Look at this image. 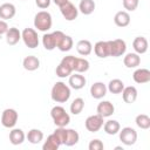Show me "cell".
<instances>
[{
  "label": "cell",
  "mask_w": 150,
  "mask_h": 150,
  "mask_svg": "<svg viewBox=\"0 0 150 150\" xmlns=\"http://www.w3.org/2000/svg\"><path fill=\"white\" fill-rule=\"evenodd\" d=\"M123 88H124V83L120 79H112V80H110L109 83H108V87H107V89L111 94H121L122 90H123Z\"/></svg>",
  "instance_id": "cell-28"
},
{
  "label": "cell",
  "mask_w": 150,
  "mask_h": 150,
  "mask_svg": "<svg viewBox=\"0 0 150 150\" xmlns=\"http://www.w3.org/2000/svg\"><path fill=\"white\" fill-rule=\"evenodd\" d=\"M132 47L135 53H137L138 55L144 54L148 50V40L144 36H137L132 41Z\"/></svg>",
  "instance_id": "cell-17"
},
{
  "label": "cell",
  "mask_w": 150,
  "mask_h": 150,
  "mask_svg": "<svg viewBox=\"0 0 150 150\" xmlns=\"http://www.w3.org/2000/svg\"><path fill=\"white\" fill-rule=\"evenodd\" d=\"M120 134V141L124 144V145H132L136 143L137 141V132L134 128L131 127H125L122 128V130L120 129L118 131Z\"/></svg>",
  "instance_id": "cell-6"
},
{
  "label": "cell",
  "mask_w": 150,
  "mask_h": 150,
  "mask_svg": "<svg viewBox=\"0 0 150 150\" xmlns=\"http://www.w3.org/2000/svg\"><path fill=\"white\" fill-rule=\"evenodd\" d=\"M95 1L94 0H81L79 5V11L84 15H90L95 11Z\"/></svg>",
  "instance_id": "cell-25"
},
{
  "label": "cell",
  "mask_w": 150,
  "mask_h": 150,
  "mask_svg": "<svg viewBox=\"0 0 150 150\" xmlns=\"http://www.w3.org/2000/svg\"><path fill=\"white\" fill-rule=\"evenodd\" d=\"M80 139V135L76 130L74 129H67V134H66V138H64V142L63 144L67 145V146H73L75 144H77Z\"/></svg>",
  "instance_id": "cell-27"
},
{
  "label": "cell",
  "mask_w": 150,
  "mask_h": 150,
  "mask_svg": "<svg viewBox=\"0 0 150 150\" xmlns=\"http://www.w3.org/2000/svg\"><path fill=\"white\" fill-rule=\"evenodd\" d=\"M127 50L125 41L122 39H115L112 41H109V56L118 57L124 55Z\"/></svg>",
  "instance_id": "cell-7"
},
{
  "label": "cell",
  "mask_w": 150,
  "mask_h": 150,
  "mask_svg": "<svg viewBox=\"0 0 150 150\" xmlns=\"http://www.w3.org/2000/svg\"><path fill=\"white\" fill-rule=\"evenodd\" d=\"M138 2L139 0H123V7L127 11L132 12L138 7Z\"/></svg>",
  "instance_id": "cell-36"
},
{
  "label": "cell",
  "mask_w": 150,
  "mask_h": 150,
  "mask_svg": "<svg viewBox=\"0 0 150 150\" xmlns=\"http://www.w3.org/2000/svg\"><path fill=\"white\" fill-rule=\"evenodd\" d=\"M50 2H52V0H35L36 6H38L39 8H41V9L48 8L49 5H50Z\"/></svg>",
  "instance_id": "cell-38"
},
{
  "label": "cell",
  "mask_w": 150,
  "mask_h": 150,
  "mask_svg": "<svg viewBox=\"0 0 150 150\" xmlns=\"http://www.w3.org/2000/svg\"><path fill=\"white\" fill-rule=\"evenodd\" d=\"M68 82H69L70 88H73L75 90H80V89H82L86 86L87 80H86V77L81 73H75L73 75L71 74L69 75V81Z\"/></svg>",
  "instance_id": "cell-11"
},
{
  "label": "cell",
  "mask_w": 150,
  "mask_h": 150,
  "mask_svg": "<svg viewBox=\"0 0 150 150\" xmlns=\"http://www.w3.org/2000/svg\"><path fill=\"white\" fill-rule=\"evenodd\" d=\"M103 129L108 135H116L120 131L121 125L116 120H109L105 123H103Z\"/></svg>",
  "instance_id": "cell-29"
},
{
  "label": "cell",
  "mask_w": 150,
  "mask_h": 150,
  "mask_svg": "<svg viewBox=\"0 0 150 150\" xmlns=\"http://www.w3.org/2000/svg\"><path fill=\"white\" fill-rule=\"evenodd\" d=\"M96 111H97V114L100 116H102L104 118V117H109V116H111L114 114L115 107L110 101H102V102H100L97 104Z\"/></svg>",
  "instance_id": "cell-10"
},
{
  "label": "cell",
  "mask_w": 150,
  "mask_h": 150,
  "mask_svg": "<svg viewBox=\"0 0 150 150\" xmlns=\"http://www.w3.org/2000/svg\"><path fill=\"white\" fill-rule=\"evenodd\" d=\"M83 108H84V101H83V98L77 97L70 104V112L73 115H79V114L82 112Z\"/></svg>",
  "instance_id": "cell-33"
},
{
  "label": "cell",
  "mask_w": 150,
  "mask_h": 150,
  "mask_svg": "<svg viewBox=\"0 0 150 150\" xmlns=\"http://www.w3.org/2000/svg\"><path fill=\"white\" fill-rule=\"evenodd\" d=\"M18 118H19L18 111L15 109L7 108V109H5L2 111V115H1V124L5 128H14V125L18 122Z\"/></svg>",
  "instance_id": "cell-5"
},
{
  "label": "cell",
  "mask_w": 150,
  "mask_h": 150,
  "mask_svg": "<svg viewBox=\"0 0 150 150\" xmlns=\"http://www.w3.org/2000/svg\"><path fill=\"white\" fill-rule=\"evenodd\" d=\"M52 100L56 103H64L69 100L70 97V88L64 83V82H56L50 91Z\"/></svg>",
  "instance_id": "cell-1"
},
{
  "label": "cell",
  "mask_w": 150,
  "mask_h": 150,
  "mask_svg": "<svg viewBox=\"0 0 150 150\" xmlns=\"http://www.w3.org/2000/svg\"><path fill=\"white\" fill-rule=\"evenodd\" d=\"M122 97H123V101L125 103H129V104L134 103L137 98V89L134 86L124 87L122 90Z\"/></svg>",
  "instance_id": "cell-18"
},
{
  "label": "cell",
  "mask_w": 150,
  "mask_h": 150,
  "mask_svg": "<svg viewBox=\"0 0 150 150\" xmlns=\"http://www.w3.org/2000/svg\"><path fill=\"white\" fill-rule=\"evenodd\" d=\"M55 73H56V75L59 76V77H68L71 73H73V68L69 66V64H67V63H64L63 61H61L60 62V64L56 67V69H55Z\"/></svg>",
  "instance_id": "cell-31"
},
{
  "label": "cell",
  "mask_w": 150,
  "mask_h": 150,
  "mask_svg": "<svg viewBox=\"0 0 150 150\" xmlns=\"http://www.w3.org/2000/svg\"><path fill=\"white\" fill-rule=\"evenodd\" d=\"M15 13H16V8L13 4L6 2L0 6V19L1 20H9L14 18Z\"/></svg>",
  "instance_id": "cell-14"
},
{
  "label": "cell",
  "mask_w": 150,
  "mask_h": 150,
  "mask_svg": "<svg viewBox=\"0 0 150 150\" xmlns=\"http://www.w3.org/2000/svg\"><path fill=\"white\" fill-rule=\"evenodd\" d=\"M20 39H21V32L18 28H15V27L8 28V30L6 32V42L9 46L16 45Z\"/></svg>",
  "instance_id": "cell-20"
},
{
  "label": "cell",
  "mask_w": 150,
  "mask_h": 150,
  "mask_svg": "<svg viewBox=\"0 0 150 150\" xmlns=\"http://www.w3.org/2000/svg\"><path fill=\"white\" fill-rule=\"evenodd\" d=\"M8 30V25L5 20H0V35L1 34H6V32Z\"/></svg>",
  "instance_id": "cell-39"
},
{
  "label": "cell",
  "mask_w": 150,
  "mask_h": 150,
  "mask_svg": "<svg viewBox=\"0 0 150 150\" xmlns=\"http://www.w3.org/2000/svg\"><path fill=\"white\" fill-rule=\"evenodd\" d=\"M60 12L62 14V16L67 20V21H73L77 18L79 15V9L75 7L74 4H71L70 1L63 4L60 6Z\"/></svg>",
  "instance_id": "cell-9"
},
{
  "label": "cell",
  "mask_w": 150,
  "mask_h": 150,
  "mask_svg": "<svg viewBox=\"0 0 150 150\" xmlns=\"http://www.w3.org/2000/svg\"><path fill=\"white\" fill-rule=\"evenodd\" d=\"M103 117L100 116L98 114L96 115H91V116H88L86 122H84V125H86V129L90 132H97L102 127H103Z\"/></svg>",
  "instance_id": "cell-8"
},
{
  "label": "cell",
  "mask_w": 150,
  "mask_h": 150,
  "mask_svg": "<svg viewBox=\"0 0 150 150\" xmlns=\"http://www.w3.org/2000/svg\"><path fill=\"white\" fill-rule=\"evenodd\" d=\"M104 148V145H103V143L100 141V139H91L90 141V143H89V145H88V149L89 150H102Z\"/></svg>",
  "instance_id": "cell-37"
},
{
  "label": "cell",
  "mask_w": 150,
  "mask_h": 150,
  "mask_svg": "<svg viewBox=\"0 0 150 150\" xmlns=\"http://www.w3.org/2000/svg\"><path fill=\"white\" fill-rule=\"evenodd\" d=\"M135 122H136V125H137L138 128H141V129L146 130V129L150 128V117H149L148 115H145V114H139V115H137Z\"/></svg>",
  "instance_id": "cell-34"
},
{
  "label": "cell",
  "mask_w": 150,
  "mask_h": 150,
  "mask_svg": "<svg viewBox=\"0 0 150 150\" xmlns=\"http://www.w3.org/2000/svg\"><path fill=\"white\" fill-rule=\"evenodd\" d=\"M76 50L80 55L82 56H87L91 53L93 50V45L89 40H80L77 43H76Z\"/></svg>",
  "instance_id": "cell-24"
},
{
  "label": "cell",
  "mask_w": 150,
  "mask_h": 150,
  "mask_svg": "<svg viewBox=\"0 0 150 150\" xmlns=\"http://www.w3.org/2000/svg\"><path fill=\"white\" fill-rule=\"evenodd\" d=\"M73 45H74V42H73L71 36H69V35H64L63 39L60 41V43L57 45L56 48H59L61 52H69V50L73 48Z\"/></svg>",
  "instance_id": "cell-35"
},
{
  "label": "cell",
  "mask_w": 150,
  "mask_h": 150,
  "mask_svg": "<svg viewBox=\"0 0 150 150\" xmlns=\"http://www.w3.org/2000/svg\"><path fill=\"white\" fill-rule=\"evenodd\" d=\"M94 52L96 56L105 59L109 56V41H98L94 46Z\"/></svg>",
  "instance_id": "cell-15"
},
{
  "label": "cell",
  "mask_w": 150,
  "mask_h": 150,
  "mask_svg": "<svg viewBox=\"0 0 150 150\" xmlns=\"http://www.w3.org/2000/svg\"><path fill=\"white\" fill-rule=\"evenodd\" d=\"M60 145H62L61 141H60L59 137L53 132V134H50V135L47 137V139L45 141V143H43V145H42V149H43V150H57V149L60 148Z\"/></svg>",
  "instance_id": "cell-16"
},
{
  "label": "cell",
  "mask_w": 150,
  "mask_h": 150,
  "mask_svg": "<svg viewBox=\"0 0 150 150\" xmlns=\"http://www.w3.org/2000/svg\"><path fill=\"white\" fill-rule=\"evenodd\" d=\"M25 138H26V136H25V132L22 131V129L14 128L9 131V142L13 145H19V144L23 143Z\"/></svg>",
  "instance_id": "cell-22"
},
{
  "label": "cell",
  "mask_w": 150,
  "mask_h": 150,
  "mask_svg": "<svg viewBox=\"0 0 150 150\" xmlns=\"http://www.w3.org/2000/svg\"><path fill=\"white\" fill-rule=\"evenodd\" d=\"M107 90H108L107 86L103 82H95L90 87V95L94 98L100 100V98H103L107 95Z\"/></svg>",
  "instance_id": "cell-12"
},
{
  "label": "cell",
  "mask_w": 150,
  "mask_h": 150,
  "mask_svg": "<svg viewBox=\"0 0 150 150\" xmlns=\"http://www.w3.org/2000/svg\"><path fill=\"white\" fill-rule=\"evenodd\" d=\"M50 116L56 127H67L70 122V116L61 105H55L50 110Z\"/></svg>",
  "instance_id": "cell-3"
},
{
  "label": "cell",
  "mask_w": 150,
  "mask_h": 150,
  "mask_svg": "<svg viewBox=\"0 0 150 150\" xmlns=\"http://www.w3.org/2000/svg\"><path fill=\"white\" fill-rule=\"evenodd\" d=\"M22 66H23V68L26 70L34 71V70L39 69V67H40V60L36 56H34V55H28V56H26L23 59Z\"/></svg>",
  "instance_id": "cell-19"
},
{
  "label": "cell",
  "mask_w": 150,
  "mask_h": 150,
  "mask_svg": "<svg viewBox=\"0 0 150 150\" xmlns=\"http://www.w3.org/2000/svg\"><path fill=\"white\" fill-rule=\"evenodd\" d=\"M132 79L136 83H139V84L148 83L150 81V70L146 68H138L134 71Z\"/></svg>",
  "instance_id": "cell-13"
},
{
  "label": "cell",
  "mask_w": 150,
  "mask_h": 150,
  "mask_svg": "<svg viewBox=\"0 0 150 150\" xmlns=\"http://www.w3.org/2000/svg\"><path fill=\"white\" fill-rule=\"evenodd\" d=\"M21 39L23 40L25 45L28 48H36L39 46V36L35 29L33 28H25L21 33Z\"/></svg>",
  "instance_id": "cell-4"
},
{
  "label": "cell",
  "mask_w": 150,
  "mask_h": 150,
  "mask_svg": "<svg viewBox=\"0 0 150 150\" xmlns=\"http://www.w3.org/2000/svg\"><path fill=\"white\" fill-rule=\"evenodd\" d=\"M53 1H54V4H55V5H57V6L60 7L61 5H63V4H66V2H68L69 0H53Z\"/></svg>",
  "instance_id": "cell-40"
},
{
  "label": "cell",
  "mask_w": 150,
  "mask_h": 150,
  "mask_svg": "<svg viewBox=\"0 0 150 150\" xmlns=\"http://www.w3.org/2000/svg\"><path fill=\"white\" fill-rule=\"evenodd\" d=\"M114 22L118 27H127L130 23V15L127 11H120L114 16Z\"/></svg>",
  "instance_id": "cell-23"
},
{
  "label": "cell",
  "mask_w": 150,
  "mask_h": 150,
  "mask_svg": "<svg viewBox=\"0 0 150 150\" xmlns=\"http://www.w3.org/2000/svg\"><path fill=\"white\" fill-rule=\"evenodd\" d=\"M89 69V61L83 59V57H75L74 60V66L73 70L75 73H86Z\"/></svg>",
  "instance_id": "cell-26"
},
{
  "label": "cell",
  "mask_w": 150,
  "mask_h": 150,
  "mask_svg": "<svg viewBox=\"0 0 150 150\" xmlns=\"http://www.w3.org/2000/svg\"><path fill=\"white\" fill-rule=\"evenodd\" d=\"M123 63L127 68H136L141 64V56L137 53H128L123 59Z\"/></svg>",
  "instance_id": "cell-21"
},
{
  "label": "cell",
  "mask_w": 150,
  "mask_h": 150,
  "mask_svg": "<svg viewBox=\"0 0 150 150\" xmlns=\"http://www.w3.org/2000/svg\"><path fill=\"white\" fill-rule=\"evenodd\" d=\"M42 45L47 50H53L54 48H56V41L53 33H47L42 36Z\"/></svg>",
  "instance_id": "cell-32"
},
{
  "label": "cell",
  "mask_w": 150,
  "mask_h": 150,
  "mask_svg": "<svg viewBox=\"0 0 150 150\" xmlns=\"http://www.w3.org/2000/svg\"><path fill=\"white\" fill-rule=\"evenodd\" d=\"M27 139L32 144H39L43 139V132L39 129H30L27 134Z\"/></svg>",
  "instance_id": "cell-30"
},
{
  "label": "cell",
  "mask_w": 150,
  "mask_h": 150,
  "mask_svg": "<svg viewBox=\"0 0 150 150\" xmlns=\"http://www.w3.org/2000/svg\"><path fill=\"white\" fill-rule=\"evenodd\" d=\"M53 19L49 12L47 11H40L34 16V26L40 32H47L52 28Z\"/></svg>",
  "instance_id": "cell-2"
}]
</instances>
